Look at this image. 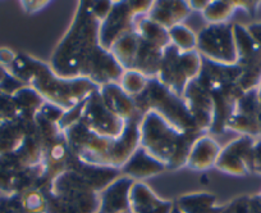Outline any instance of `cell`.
<instances>
[{
  "mask_svg": "<svg viewBox=\"0 0 261 213\" xmlns=\"http://www.w3.org/2000/svg\"><path fill=\"white\" fill-rule=\"evenodd\" d=\"M101 22L95 17L90 2H80L71 26L55 46L49 66L55 75L64 79L84 76L87 64L100 48Z\"/></svg>",
  "mask_w": 261,
  "mask_h": 213,
  "instance_id": "1",
  "label": "cell"
},
{
  "mask_svg": "<svg viewBox=\"0 0 261 213\" xmlns=\"http://www.w3.org/2000/svg\"><path fill=\"white\" fill-rule=\"evenodd\" d=\"M7 71L22 84L36 90L45 102L57 105L63 111L77 107L99 89L97 85L84 77H59L53 72L49 63L23 53L17 54L13 64Z\"/></svg>",
  "mask_w": 261,
  "mask_h": 213,
  "instance_id": "2",
  "label": "cell"
},
{
  "mask_svg": "<svg viewBox=\"0 0 261 213\" xmlns=\"http://www.w3.org/2000/svg\"><path fill=\"white\" fill-rule=\"evenodd\" d=\"M140 147L164 163L168 170L187 164L191 145L204 134L180 132L155 112H147L140 121Z\"/></svg>",
  "mask_w": 261,
  "mask_h": 213,
  "instance_id": "3",
  "label": "cell"
},
{
  "mask_svg": "<svg viewBox=\"0 0 261 213\" xmlns=\"http://www.w3.org/2000/svg\"><path fill=\"white\" fill-rule=\"evenodd\" d=\"M134 100L141 116L147 112H155L178 131L205 134L196 125L182 98L173 94L155 77L149 79L144 91Z\"/></svg>",
  "mask_w": 261,
  "mask_h": 213,
  "instance_id": "4",
  "label": "cell"
},
{
  "mask_svg": "<svg viewBox=\"0 0 261 213\" xmlns=\"http://www.w3.org/2000/svg\"><path fill=\"white\" fill-rule=\"evenodd\" d=\"M201 62L202 58L197 50L182 53L169 45L163 52L162 63L155 79L173 94L182 98L187 85L199 76Z\"/></svg>",
  "mask_w": 261,
  "mask_h": 213,
  "instance_id": "5",
  "label": "cell"
},
{
  "mask_svg": "<svg viewBox=\"0 0 261 213\" xmlns=\"http://www.w3.org/2000/svg\"><path fill=\"white\" fill-rule=\"evenodd\" d=\"M197 53L210 62L227 66L237 63L233 23L209 25L197 34Z\"/></svg>",
  "mask_w": 261,
  "mask_h": 213,
  "instance_id": "6",
  "label": "cell"
},
{
  "mask_svg": "<svg viewBox=\"0 0 261 213\" xmlns=\"http://www.w3.org/2000/svg\"><path fill=\"white\" fill-rule=\"evenodd\" d=\"M64 135L72 155L79 161L94 166L110 167L112 139L95 134L81 121L65 130Z\"/></svg>",
  "mask_w": 261,
  "mask_h": 213,
  "instance_id": "7",
  "label": "cell"
},
{
  "mask_svg": "<svg viewBox=\"0 0 261 213\" xmlns=\"http://www.w3.org/2000/svg\"><path fill=\"white\" fill-rule=\"evenodd\" d=\"M236 45H237V63L240 68V87L243 91L256 90L261 82V48L248 34L246 26L233 25Z\"/></svg>",
  "mask_w": 261,
  "mask_h": 213,
  "instance_id": "8",
  "label": "cell"
},
{
  "mask_svg": "<svg viewBox=\"0 0 261 213\" xmlns=\"http://www.w3.org/2000/svg\"><path fill=\"white\" fill-rule=\"evenodd\" d=\"M81 124L100 136L115 139L122 134L127 122L115 116L108 108L104 100L100 97L99 89H97L85 100L81 114Z\"/></svg>",
  "mask_w": 261,
  "mask_h": 213,
  "instance_id": "9",
  "label": "cell"
},
{
  "mask_svg": "<svg viewBox=\"0 0 261 213\" xmlns=\"http://www.w3.org/2000/svg\"><path fill=\"white\" fill-rule=\"evenodd\" d=\"M260 116L261 105L258 102L257 89L245 91L238 99L225 129L240 132L242 136L260 137Z\"/></svg>",
  "mask_w": 261,
  "mask_h": 213,
  "instance_id": "10",
  "label": "cell"
},
{
  "mask_svg": "<svg viewBox=\"0 0 261 213\" xmlns=\"http://www.w3.org/2000/svg\"><path fill=\"white\" fill-rule=\"evenodd\" d=\"M136 17L135 12L130 8L129 2H113L109 14L100 23V46L110 50L120 37L134 31Z\"/></svg>",
  "mask_w": 261,
  "mask_h": 213,
  "instance_id": "11",
  "label": "cell"
},
{
  "mask_svg": "<svg viewBox=\"0 0 261 213\" xmlns=\"http://www.w3.org/2000/svg\"><path fill=\"white\" fill-rule=\"evenodd\" d=\"M257 139L258 137L241 136L228 143L220 150L215 169L225 174L234 175V176H243V175L250 174L248 161H250V154Z\"/></svg>",
  "mask_w": 261,
  "mask_h": 213,
  "instance_id": "12",
  "label": "cell"
},
{
  "mask_svg": "<svg viewBox=\"0 0 261 213\" xmlns=\"http://www.w3.org/2000/svg\"><path fill=\"white\" fill-rule=\"evenodd\" d=\"M182 99L196 125L202 132L207 134L214 116V103L209 92L195 79L187 85Z\"/></svg>",
  "mask_w": 261,
  "mask_h": 213,
  "instance_id": "13",
  "label": "cell"
},
{
  "mask_svg": "<svg viewBox=\"0 0 261 213\" xmlns=\"http://www.w3.org/2000/svg\"><path fill=\"white\" fill-rule=\"evenodd\" d=\"M135 181L122 176L108 185L97 194V213H129V194Z\"/></svg>",
  "mask_w": 261,
  "mask_h": 213,
  "instance_id": "14",
  "label": "cell"
},
{
  "mask_svg": "<svg viewBox=\"0 0 261 213\" xmlns=\"http://www.w3.org/2000/svg\"><path fill=\"white\" fill-rule=\"evenodd\" d=\"M175 204L160 198L144 181H135L129 194V213H173Z\"/></svg>",
  "mask_w": 261,
  "mask_h": 213,
  "instance_id": "15",
  "label": "cell"
},
{
  "mask_svg": "<svg viewBox=\"0 0 261 213\" xmlns=\"http://www.w3.org/2000/svg\"><path fill=\"white\" fill-rule=\"evenodd\" d=\"M99 94L108 108L124 122L141 120L142 116L135 104L134 98L129 97L118 82H110L100 86Z\"/></svg>",
  "mask_w": 261,
  "mask_h": 213,
  "instance_id": "16",
  "label": "cell"
},
{
  "mask_svg": "<svg viewBox=\"0 0 261 213\" xmlns=\"http://www.w3.org/2000/svg\"><path fill=\"white\" fill-rule=\"evenodd\" d=\"M141 121V120H140ZM140 121L125 124L122 134L112 139L110 144V167L122 169L140 147Z\"/></svg>",
  "mask_w": 261,
  "mask_h": 213,
  "instance_id": "17",
  "label": "cell"
},
{
  "mask_svg": "<svg viewBox=\"0 0 261 213\" xmlns=\"http://www.w3.org/2000/svg\"><path fill=\"white\" fill-rule=\"evenodd\" d=\"M220 150L222 147L214 137L209 134L201 135L191 145L186 166L193 171H207L215 167Z\"/></svg>",
  "mask_w": 261,
  "mask_h": 213,
  "instance_id": "18",
  "label": "cell"
},
{
  "mask_svg": "<svg viewBox=\"0 0 261 213\" xmlns=\"http://www.w3.org/2000/svg\"><path fill=\"white\" fill-rule=\"evenodd\" d=\"M167 170V166L164 163L149 154L144 148L139 147V149L130 155L127 163L120 169V172L134 181H144L150 177L163 174Z\"/></svg>",
  "mask_w": 261,
  "mask_h": 213,
  "instance_id": "19",
  "label": "cell"
},
{
  "mask_svg": "<svg viewBox=\"0 0 261 213\" xmlns=\"http://www.w3.org/2000/svg\"><path fill=\"white\" fill-rule=\"evenodd\" d=\"M191 13L187 2L182 0H158L152 3L147 16L162 25L164 29L169 30L172 27L180 25Z\"/></svg>",
  "mask_w": 261,
  "mask_h": 213,
  "instance_id": "20",
  "label": "cell"
},
{
  "mask_svg": "<svg viewBox=\"0 0 261 213\" xmlns=\"http://www.w3.org/2000/svg\"><path fill=\"white\" fill-rule=\"evenodd\" d=\"M32 130H35V121H7L0 129V157L16 152Z\"/></svg>",
  "mask_w": 261,
  "mask_h": 213,
  "instance_id": "21",
  "label": "cell"
},
{
  "mask_svg": "<svg viewBox=\"0 0 261 213\" xmlns=\"http://www.w3.org/2000/svg\"><path fill=\"white\" fill-rule=\"evenodd\" d=\"M134 31L142 40L154 45V46L160 48V49H165V48L170 45L168 30L164 29L162 25L152 21L147 14L136 17L134 25Z\"/></svg>",
  "mask_w": 261,
  "mask_h": 213,
  "instance_id": "22",
  "label": "cell"
},
{
  "mask_svg": "<svg viewBox=\"0 0 261 213\" xmlns=\"http://www.w3.org/2000/svg\"><path fill=\"white\" fill-rule=\"evenodd\" d=\"M175 207L180 213H214L217 197L205 192L191 193L178 198Z\"/></svg>",
  "mask_w": 261,
  "mask_h": 213,
  "instance_id": "23",
  "label": "cell"
},
{
  "mask_svg": "<svg viewBox=\"0 0 261 213\" xmlns=\"http://www.w3.org/2000/svg\"><path fill=\"white\" fill-rule=\"evenodd\" d=\"M13 99L18 111V120L23 121H35L37 112L45 103L39 92L30 86L17 90L13 94Z\"/></svg>",
  "mask_w": 261,
  "mask_h": 213,
  "instance_id": "24",
  "label": "cell"
},
{
  "mask_svg": "<svg viewBox=\"0 0 261 213\" xmlns=\"http://www.w3.org/2000/svg\"><path fill=\"white\" fill-rule=\"evenodd\" d=\"M140 37L135 31L120 37L112 46L110 52L117 59L118 63L123 67L124 71H129L134 68V62L136 58L137 48H139Z\"/></svg>",
  "mask_w": 261,
  "mask_h": 213,
  "instance_id": "25",
  "label": "cell"
},
{
  "mask_svg": "<svg viewBox=\"0 0 261 213\" xmlns=\"http://www.w3.org/2000/svg\"><path fill=\"white\" fill-rule=\"evenodd\" d=\"M237 9L236 2H227V0H214L210 2L209 6L202 12L204 18L209 22V25L228 23L230 17L234 14Z\"/></svg>",
  "mask_w": 261,
  "mask_h": 213,
  "instance_id": "26",
  "label": "cell"
},
{
  "mask_svg": "<svg viewBox=\"0 0 261 213\" xmlns=\"http://www.w3.org/2000/svg\"><path fill=\"white\" fill-rule=\"evenodd\" d=\"M170 45L177 48L179 52H195L197 48V35L188 26L180 23L168 30Z\"/></svg>",
  "mask_w": 261,
  "mask_h": 213,
  "instance_id": "27",
  "label": "cell"
},
{
  "mask_svg": "<svg viewBox=\"0 0 261 213\" xmlns=\"http://www.w3.org/2000/svg\"><path fill=\"white\" fill-rule=\"evenodd\" d=\"M214 213H261V198L240 197L224 205H218Z\"/></svg>",
  "mask_w": 261,
  "mask_h": 213,
  "instance_id": "28",
  "label": "cell"
},
{
  "mask_svg": "<svg viewBox=\"0 0 261 213\" xmlns=\"http://www.w3.org/2000/svg\"><path fill=\"white\" fill-rule=\"evenodd\" d=\"M21 203L26 213H47V195L41 189H30L21 194Z\"/></svg>",
  "mask_w": 261,
  "mask_h": 213,
  "instance_id": "29",
  "label": "cell"
},
{
  "mask_svg": "<svg viewBox=\"0 0 261 213\" xmlns=\"http://www.w3.org/2000/svg\"><path fill=\"white\" fill-rule=\"evenodd\" d=\"M147 82H149V79H147L145 75L129 69V71L123 72L118 84L120 85V87H122L129 97L135 98L144 91Z\"/></svg>",
  "mask_w": 261,
  "mask_h": 213,
  "instance_id": "30",
  "label": "cell"
},
{
  "mask_svg": "<svg viewBox=\"0 0 261 213\" xmlns=\"http://www.w3.org/2000/svg\"><path fill=\"white\" fill-rule=\"evenodd\" d=\"M0 119L4 121L18 120V111L13 95L3 91H0Z\"/></svg>",
  "mask_w": 261,
  "mask_h": 213,
  "instance_id": "31",
  "label": "cell"
},
{
  "mask_svg": "<svg viewBox=\"0 0 261 213\" xmlns=\"http://www.w3.org/2000/svg\"><path fill=\"white\" fill-rule=\"evenodd\" d=\"M0 213H26L21 203V194H0Z\"/></svg>",
  "mask_w": 261,
  "mask_h": 213,
  "instance_id": "32",
  "label": "cell"
},
{
  "mask_svg": "<svg viewBox=\"0 0 261 213\" xmlns=\"http://www.w3.org/2000/svg\"><path fill=\"white\" fill-rule=\"evenodd\" d=\"M26 85L22 84L21 81H18L17 79H14L6 68L0 66V91L7 92V94L13 95L17 90L22 89Z\"/></svg>",
  "mask_w": 261,
  "mask_h": 213,
  "instance_id": "33",
  "label": "cell"
},
{
  "mask_svg": "<svg viewBox=\"0 0 261 213\" xmlns=\"http://www.w3.org/2000/svg\"><path fill=\"white\" fill-rule=\"evenodd\" d=\"M248 170H250V172H257V174H261V139L260 137L256 140L255 145H253L252 148V152H251L250 154Z\"/></svg>",
  "mask_w": 261,
  "mask_h": 213,
  "instance_id": "34",
  "label": "cell"
},
{
  "mask_svg": "<svg viewBox=\"0 0 261 213\" xmlns=\"http://www.w3.org/2000/svg\"><path fill=\"white\" fill-rule=\"evenodd\" d=\"M90 4H91V9L94 12L95 17L100 22L104 21L105 17L109 14L110 9L113 7V2H104V0H101V2H90Z\"/></svg>",
  "mask_w": 261,
  "mask_h": 213,
  "instance_id": "35",
  "label": "cell"
},
{
  "mask_svg": "<svg viewBox=\"0 0 261 213\" xmlns=\"http://www.w3.org/2000/svg\"><path fill=\"white\" fill-rule=\"evenodd\" d=\"M16 57L17 53L9 48H0V66L3 68L8 69L13 64Z\"/></svg>",
  "mask_w": 261,
  "mask_h": 213,
  "instance_id": "36",
  "label": "cell"
},
{
  "mask_svg": "<svg viewBox=\"0 0 261 213\" xmlns=\"http://www.w3.org/2000/svg\"><path fill=\"white\" fill-rule=\"evenodd\" d=\"M22 8L27 12V13H36V12L41 11L45 7L49 6V2H21Z\"/></svg>",
  "mask_w": 261,
  "mask_h": 213,
  "instance_id": "37",
  "label": "cell"
},
{
  "mask_svg": "<svg viewBox=\"0 0 261 213\" xmlns=\"http://www.w3.org/2000/svg\"><path fill=\"white\" fill-rule=\"evenodd\" d=\"M248 34L251 35L253 40L260 45L261 48V22H257V23H251L248 26H246Z\"/></svg>",
  "mask_w": 261,
  "mask_h": 213,
  "instance_id": "38",
  "label": "cell"
},
{
  "mask_svg": "<svg viewBox=\"0 0 261 213\" xmlns=\"http://www.w3.org/2000/svg\"><path fill=\"white\" fill-rule=\"evenodd\" d=\"M210 0H192V2H187L188 4V8L191 9V11H199V12H204L205 8H206L207 6H209Z\"/></svg>",
  "mask_w": 261,
  "mask_h": 213,
  "instance_id": "39",
  "label": "cell"
},
{
  "mask_svg": "<svg viewBox=\"0 0 261 213\" xmlns=\"http://www.w3.org/2000/svg\"><path fill=\"white\" fill-rule=\"evenodd\" d=\"M257 97H258V102H260V105H261V82L257 87Z\"/></svg>",
  "mask_w": 261,
  "mask_h": 213,
  "instance_id": "40",
  "label": "cell"
},
{
  "mask_svg": "<svg viewBox=\"0 0 261 213\" xmlns=\"http://www.w3.org/2000/svg\"><path fill=\"white\" fill-rule=\"evenodd\" d=\"M6 122H7V121H4V120L0 119V129H2V127H3V125L6 124Z\"/></svg>",
  "mask_w": 261,
  "mask_h": 213,
  "instance_id": "41",
  "label": "cell"
},
{
  "mask_svg": "<svg viewBox=\"0 0 261 213\" xmlns=\"http://www.w3.org/2000/svg\"><path fill=\"white\" fill-rule=\"evenodd\" d=\"M173 213H180V212H179V210L177 209V207H175V208H174V210H173Z\"/></svg>",
  "mask_w": 261,
  "mask_h": 213,
  "instance_id": "42",
  "label": "cell"
},
{
  "mask_svg": "<svg viewBox=\"0 0 261 213\" xmlns=\"http://www.w3.org/2000/svg\"><path fill=\"white\" fill-rule=\"evenodd\" d=\"M260 139H261V116H260Z\"/></svg>",
  "mask_w": 261,
  "mask_h": 213,
  "instance_id": "43",
  "label": "cell"
},
{
  "mask_svg": "<svg viewBox=\"0 0 261 213\" xmlns=\"http://www.w3.org/2000/svg\"><path fill=\"white\" fill-rule=\"evenodd\" d=\"M258 195H260V198H261V193H260V194H258Z\"/></svg>",
  "mask_w": 261,
  "mask_h": 213,
  "instance_id": "44",
  "label": "cell"
}]
</instances>
